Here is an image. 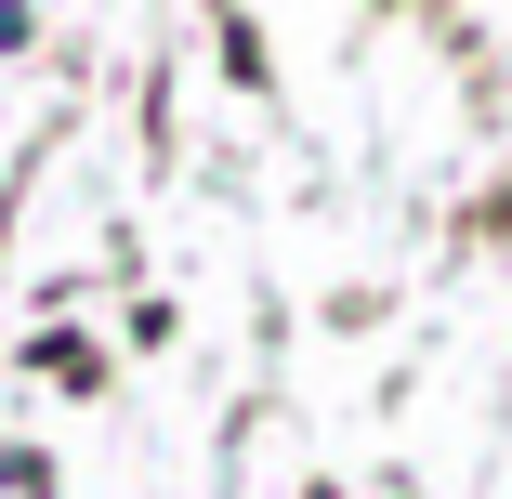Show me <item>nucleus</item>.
<instances>
[{
	"label": "nucleus",
	"mask_w": 512,
	"mask_h": 499,
	"mask_svg": "<svg viewBox=\"0 0 512 499\" xmlns=\"http://www.w3.org/2000/svg\"><path fill=\"white\" fill-rule=\"evenodd\" d=\"M14 40H27V14H0V53H14Z\"/></svg>",
	"instance_id": "obj_1"
}]
</instances>
